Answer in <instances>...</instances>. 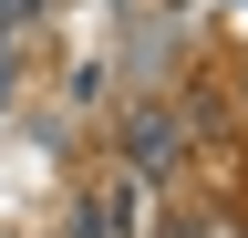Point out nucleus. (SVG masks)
Listing matches in <instances>:
<instances>
[{
  "label": "nucleus",
  "mask_w": 248,
  "mask_h": 238,
  "mask_svg": "<svg viewBox=\"0 0 248 238\" xmlns=\"http://www.w3.org/2000/svg\"><path fill=\"white\" fill-rule=\"evenodd\" d=\"M124 156H135V176H166V166L186 156V125L155 114V104H135V114H124Z\"/></svg>",
  "instance_id": "nucleus-1"
},
{
  "label": "nucleus",
  "mask_w": 248,
  "mask_h": 238,
  "mask_svg": "<svg viewBox=\"0 0 248 238\" xmlns=\"http://www.w3.org/2000/svg\"><path fill=\"white\" fill-rule=\"evenodd\" d=\"M31 21H42V0H0V42H21Z\"/></svg>",
  "instance_id": "nucleus-2"
}]
</instances>
